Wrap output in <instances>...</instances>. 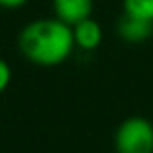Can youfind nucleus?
Returning <instances> with one entry per match:
<instances>
[{"label": "nucleus", "instance_id": "423d86ee", "mask_svg": "<svg viewBox=\"0 0 153 153\" xmlns=\"http://www.w3.org/2000/svg\"><path fill=\"white\" fill-rule=\"evenodd\" d=\"M124 14L153 22V0H124Z\"/></svg>", "mask_w": 153, "mask_h": 153}, {"label": "nucleus", "instance_id": "20e7f679", "mask_svg": "<svg viewBox=\"0 0 153 153\" xmlns=\"http://www.w3.org/2000/svg\"><path fill=\"white\" fill-rule=\"evenodd\" d=\"M52 8L56 18L74 27L76 23L91 18L93 0H52Z\"/></svg>", "mask_w": 153, "mask_h": 153}, {"label": "nucleus", "instance_id": "7ed1b4c3", "mask_svg": "<svg viewBox=\"0 0 153 153\" xmlns=\"http://www.w3.org/2000/svg\"><path fill=\"white\" fill-rule=\"evenodd\" d=\"M116 33L122 41L128 43H143L153 35V22L142 19L130 14H122L116 23Z\"/></svg>", "mask_w": 153, "mask_h": 153}, {"label": "nucleus", "instance_id": "f257e3e1", "mask_svg": "<svg viewBox=\"0 0 153 153\" xmlns=\"http://www.w3.org/2000/svg\"><path fill=\"white\" fill-rule=\"evenodd\" d=\"M22 54L37 66H58L74 52V29L58 18L27 23L18 39Z\"/></svg>", "mask_w": 153, "mask_h": 153}, {"label": "nucleus", "instance_id": "0eeeda50", "mask_svg": "<svg viewBox=\"0 0 153 153\" xmlns=\"http://www.w3.org/2000/svg\"><path fill=\"white\" fill-rule=\"evenodd\" d=\"M10 82H12L10 64H8L4 58H0V93H4V91H6V87L10 85Z\"/></svg>", "mask_w": 153, "mask_h": 153}, {"label": "nucleus", "instance_id": "f03ea898", "mask_svg": "<svg viewBox=\"0 0 153 153\" xmlns=\"http://www.w3.org/2000/svg\"><path fill=\"white\" fill-rule=\"evenodd\" d=\"M116 153H153V124L143 116H130L114 136Z\"/></svg>", "mask_w": 153, "mask_h": 153}, {"label": "nucleus", "instance_id": "6e6552de", "mask_svg": "<svg viewBox=\"0 0 153 153\" xmlns=\"http://www.w3.org/2000/svg\"><path fill=\"white\" fill-rule=\"evenodd\" d=\"M27 0H0V6L2 8H8V10H14V8H19L23 6Z\"/></svg>", "mask_w": 153, "mask_h": 153}, {"label": "nucleus", "instance_id": "39448f33", "mask_svg": "<svg viewBox=\"0 0 153 153\" xmlns=\"http://www.w3.org/2000/svg\"><path fill=\"white\" fill-rule=\"evenodd\" d=\"M74 41L76 47L82 51H95L103 41V29L95 19L87 18L83 22L76 23L74 27Z\"/></svg>", "mask_w": 153, "mask_h": 153}]
</instances>
